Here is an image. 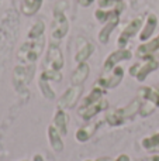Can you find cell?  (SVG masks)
I'll return each instance as SVG.
<instances>
[{"mask_svg":"<svg viewBox=\"0 0 159 161\" xmlns=\"http://www.w3.org/2000/svg\"><path fill=\"white\" fill-rule=\"evenodd\" d=\"M144 20H145L144 16H137L124 27V30L121 31L120 37H118V40H117L118 48H126V45L128 44L130 40H131L132 37H135L137 33H140L144 25Z\"/></svg>","mask_w":159,"mask_h":161,"instance_id":"obj_3","label":"cell"},{"mask_svg":"<svg viewBox=\"0 0 159 161\" xmlns=\"http://www.w3.org/2000/svg\"><path fill=\"white\" fill-rule=\"evenodd\" d=\"M120 3H123V0H99V7L109 10V8H114Z\"/></svg>","mask_w":159,"mask_h":161,"instance_id":"obj_27","label":"cell"},{"mask_svg":"<svg viewBox=\"0 0 159 161\" xmlns=\"http://www.w3.org/2000/svg\"><path fill=\"white\" fill-rule=\"evenodd\" d=\"M69 31V21H68L64 11H54V24L52 31H51V37L55 41L62 40Z\"/></svg>","mask_w":159,"mask_h":161,"instance_id":"obj_6","label":"cell"},{"mask_svg":"<svg viewBox=\"0 0 159 161\" xmlns=\"http://www.w3.org/2000/svg\"><path fill=\"white\" fill-rule=\"evenodd\" d=\"M109 108V102L106 99H100L96 103H92L89 106H79L78 114L82 117L83 120H90L92 117H95L96 114H99L101 110H106Z\"/></svg>","mask_w":159,"mask_h":161,"instance_id":"obj_11","label":"cell"},{"mask_svg":"<svg viewBox=\"0 0 159 161\" xmlns=\"http://www.w3.org/2000/svg\"><path fill=\"white\" fill-rule=\"evenodd\" d=\"M123 78H124V68L120 67V65H117L113 71L106 72L101 78H99L97 82H96V85L103 88V89H113V88L120 85V82L123 80Z\"/></svg>","mask_w":159,"mask_h":161,"instance_id":"obj_7","label":"cell"},{"mask_svg":"<svg viewBox=\"0 0 159 161\" xmlns=\"http://www.w3.org/2000/svg\"><path fill=\"white\" fill-rule=\"evenodd\" d=\"M45 48V37H39L35 40H30L28 42L23 44L18 51V58L27 64H34Z\"/></svg>","mask_w":159,"mask_h":161,"instance_id":"obj_2","label":"cell"},{"mask_svg":"<svg viewBox=\"0 0 159 161\" xmlns=\"http://www.w3.org/2000/svg\"><path fill=\"white\" fill-rule=\"evenodd\" d=\"M62 72L61 71H54V69H45L44 72L41 74L39 79H44V80H52V82H62Z\"/></svg>","mask_w":159,"mask_h":161,"instance_id":"obj_25","label":"cell"},{"mask_svg":"<svg viewBox=\"0 0 159 161\" xmlns=\"http://www.w3.org/2000/svg\"><path fill=\"white\" fill-rule=\"evenodd\" d=\"M68 123H69V117H68L66 112L64 109L58 108V110L54 114V126L58 129V131L62 136H66L68 134Z\"/></svg>","mask_w":159,"mask_h":161,"instance_id":"obj_15","label":"cell"},{"mask_svg":"<svg viewBox=\"0 0 159 161\" xmlns=\"http://www.w3.org/2000/svg\"><path fill=\"white\" fill-rule=\"evenodd\" d=\"M113 161H131V160H130V157L127 156V154H121V156H118L117 158Z\"/></svg>","mask_w":159,"mask_h":161,"instance_id":"obj_29","label":"cell"},{"mask_svg":"<svg viewBox=\"0 0 159 161\" xmlns=\"http://www.w3.org/2000/svg\"><path fill=\"white\" fill-rule=\"evenodd\" d=\"M155 151H159V147H158V148H156V150H155Z\"/></svg>","mask_w":159,"mask_h":161,"instance_id":"obj_31","label":"cell"},{"mask_svg":"<svg viewBox=\"0 0 159 161\" xmlns=\"http://www.w3.org/2000/svg\"><path fill=\"white\" fill-rule=\"evenodd\" d=\"M86 161H93V160H86Z\"/></svg>","mask_w":159,"mask_h":161,"instance_id":"obj_32","label":"cell"},{"mask_svg":"<svg viewBox=\"0 0 159 161\" xmlns=\"http://www.w3.org/2000/svg\"><path fill=\"white\" fill-rule=\"evenodd\" d=\"M140 109H141V100L137 97V99L131 100V103L127 105L126 108H120V112L124 116V119L127 120V119H130V117L135 116L137 113H140Z\"/></svg>","mask_w":159,"mask_h":161,"instance_id":"obj_21","label":"cell"},{"mask_svg":"<svg viewBox=\"0 0 159 161\" xmlns=\"http://www.w3.org/2000/svg\"><path fill=\"white\" fill-rule=\"evenodd\" d=\"M118 23H120V14L111 17L109 21L104 23V25L101 27L100 33H99V41H100L101 44H107V42H109L110 36H111L113 31L115 30V27L118 25Z\"/></svg>","mask_w":159,"mask_h":161,"instance_id":"obj_13","label":"cell"},{"mask_svg":"<svg viewBox=\"0 0 159 161\" xmlns=\"http://www.w3.org/2000/svg\"><path fill=\"white\" fill-rule=\"evenodd\" d=\"M44 0H23L21 4V11L25 16H33L39 10V7L42 6Z\"/></svg>","mask_w":159,"mask_h":161,"instance_id":"obj_22","label":"cell"},{"mask_svg":"<svg viewBox=\"0 0 159 161\" xmlns=\"http://www.w3.org/2000/svg\"><path fill=\"white\" fill-rule=\"evenodd\" d=\"M44 31H45L44 21H42V20H37V21L33 24V27L30 28V31H28V38L30 40L39 38V37L44 36Z\"/></svg>","mask_w":159,"mask_h":161,"instance_id":"obj_23","label":"cell"},{"mask_svg":"<svg viewBox=\"0 0 159 161\" xmlns=\"http://www.w3.org/2000/svg\"><path fill=\"white\" fill-rule=\"evenodd\" d=\"M138 99L141 100L140 116L146 117L152 114L159 108V89L152 86H144L138 89Z\"/></svg>","mask_w":159,"mask_h":161,"instance_id":"obj_1","label":"cell"},{"mask_svg":"<svg viewBox=\"0 0 159 161\" xmlns=\"http://www.w3.org/2000/svg\"><path fill=\"white\" fill-rule=\"evenodd\" d=\"M99 125H100V123H93V125H90V126H83V127H80L75 134L76 140H78L79 143H86L87 140H90V137L95 134V131L97 130Z\"/></svg>","mask_w":159,"mask_h":161,"instance_id":"obj_18","label":"cell"},{"mask_svg":"<svg viewBox=\"0 0 159 161\" xmlns=\"http://www.w3.org/2000/svg\"><path fill=\"white\" fill-rule=\"evenodd\" d=\"M104 93H106V89H103V88H100V86L95 85V86H93V89H92V92H90V93L87 95L83 100H82L80 106H89V105H92V103H96L97 100L103 99Z\"/></svg>","mask_w":159,"mask_h":161,"instance_id":"obj_19","label":"cell"},{"mask_svg":"<svg viewBox=\"0 0 159 161\" xmlns=\"http://www.w3.org/2000/svg\"><path fill=\"white\" fill-rule=\"evenodd\" d=\"M156 25H158V17L155 14H148L145 23H144L142 28L140 31V36H138L140 41H142V42L149 41V38H151L152 34L156 30Z\"/></svg>","mask_w":159,"mask_h":161,"instance_id":"obj_12","label":"cell"},{"mask_svg":"<svg viewBox=\"0 0 159 161\" xmlns=\"http://www.w3.org/2000/svg\"><path fill=\"white\" fill-rule=\"evenodd\" d=\"M95 53V45L93 42L87 41V40H83V44L78 48V53L75 55V61L78 64L80 62H86V59H89V57Z\"/></svg>","mask_w":159,"mask_h":161,"instance_id":"obj_17","label":"cell"},{"mask_svg":"<svg viewBox=\"0 0 159 161\" xmlns=\"http://www.w3.org/2000/svg\"><path fill=\"white\" fill-rule=\"evenodd\" d=\"M64 55L62 51L58 45L49 44L47 51V57H45V69H54V71H61L64 67Z\"/></svg>","mask_w":159,"mask_h":161,"instance_id":"obj_8","label":"cell"},{"mask_svg":"<svg viewBox=\"0 0 159 161\" xmlns=\"http://www.w3.org/2000/svg\"><path fill=\"white\" fill-rule=\"evenodd\" d=\"M78 2H79V4H80L82 7H87V6H90L95 0H78Z\"/></svg>","mask_w":159,"mask_h":161,"instance_id":"obj_28","label":"cell"},{"mask_svg":"<svg viewBox=\"0 0 159 161\" xmlns=\"http://www.w3.org/2000/svg\"><path fill=\"white\" fill-rule=\"evenodd\" d=\"M24 161H27V160H24Z\"/></svg>","mask_w":159,"mask_h":161,"instance_id":"obj_33","label":"cell"},{"mask_svg":"<svg viewBox=\"0 0 159 161\" xmlns=\"http://www.w3.org/2000/svg\"><path fill=\"white\" fill-rule=\"evenodd\" d=\"M131 58H132V53L130 50H127V48H118L117 51L111 53L106 58V61H104V64H103V72L104 74L110 72V71L114 69L120 62L127 61V59H131Z\"/></svg>","mask_w":159,"mask_h":161,"instance_id":"obj_9","label":"cell"},{"mask_svg":"<svg viewBox=\"0 0 159 161\" xmlns=\"http://www.w3.org/2000/svg\"><path fill=\"white\" fill-rule=\"evenodd\" d=\"M82 92H83L82 85H72L70 88H68L66 91L62 93V96L58 99V108L64 109V110L65 109L75 108V105L78 103Z\"/></svg>","mask_w":159,"mask_h":161,"instance_id":"obj_5","label":"cell"},{"mask_svg":"<svg viewBox=\"0 0 159 161\" xmlns=\"http://www.w3.org/2000/svg\"><path fill=\"white\" fill-rule=\"evenodd\" d=\"M135 55L140 59H149V58H159V36L155 38L149 40V41L141 44L135 51Z\"/></svg>","mask_w":159,"mask_h":161,"instance_id":"obj_10","label":"cell"},{"mask_svg":"<svg viewBox=\"0 0 159 161\" xmlns=\"http://www.w3.org/2000/svg\"><path fill=\"white\" fill-rule=\"evenodd\" d=\"M47 134H48V142H49L51 147H52L55 151L61 153V151L64 150V142H62V134L58 131V129H56L54 125L49 126Z\"/></svg>","mask_w":159,"mask_h":161,"instance_id":"obj_16","label":"cell"},{"mask_svg":"<svg viewBox=\"0 0 159 161\" xmlns=\"http://www.w3.org/2000/svg\"><path fill=\"white\" fill-rule=\"evenodd\" d=\"M89 72H90V67L87 62H80V64H78L76 69L73 71L72 76H70L72 85H82V83L87 79Z\"/></svg>","mask_w":159,"mask_h":161,"instance_id":"obj_14","label":"cell"},{"mask_svg":"<svg viewBox=\"0 0 159 161\" xmlns=\"http://www.w3.org/2000/svg\"><path fill=\"white\" fill-rule=\"evenodd\" d=\"M159 68V61L155 58H149L145 59L144 64H135L130 68V75L134 76L137 80L140 82H144L146 79V76L149 74H152L154 71H156Z\"/></svg>","mask_w":159,"mask_h":161,"instance_id":"obj_4","label":"cell"},{"mask_svg":"<svg viewBox=\"0 0 159 161\" xmlns=\"http://www.w3.org/2000/svg\"><path fill=\"white\" fill-rule=\"evenodd\" d=\"M39 89H41L42 95H44L47 99H55V92H54V89L49 86L48 80L39 79Z\"/></svg>","mask_w":159,"mask_h":161,"instance_id":"obj_26","label":"cell"},{"mask_svg":"<svg viewBox=\"0 0 159 161\" xmlns=\"http://www.w3.org/2000/svg\"><path fill=\"white\" fill-rule=\"evenodd\" d=\"M96 161H113V160L109 158V157H103V158H99V160H96Z\"/></svg>","mask_w":159,"mask_h":161,"instance_id":"obj_30","label":"cell"},{"mask_svg":"<svg viewBox=\"0 0 159 161\" xmlns=\"http://www.w3.org/2000/svg\"><path fill=\"white\" fill-rule=\"evenodd\" d=\"M104 117H106V122L109 123L110 126H113V127H118V126L124 125V122H126V119H124V116L121 114L120 109L109 110Z\"/></svg>","mask_w":159,"mask_h":161,"instance_id":"obj_20","label":"cell"},{"mask_svg":"<svg viewBox=\"0 0 159 161\" xmlns=\"http://www.w3.org/2000/svg\"><path fill=\"white\" fill-rule=\"evenodd\" d=\"M141 146H142L145 150L155 151L159 147V131H158V133H155V134H152V136H149V137L142 139Z\"/></svg>","mask_w":159,"mask_h":161,"instance_id":"obj_24","label":"cell"}]
</instances>
